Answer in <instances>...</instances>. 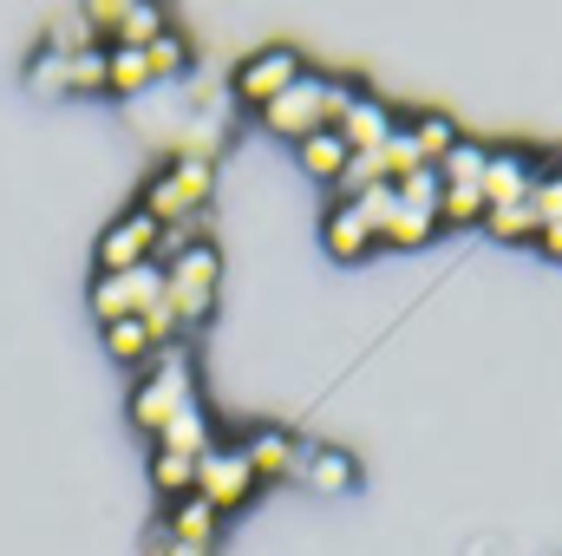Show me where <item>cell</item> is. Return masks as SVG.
I'll use <instances>...</instances> for the list:
<instances>
[{
	"instance_id": "cell-2",
	"label": "cell",
	"mask_w": 562,
	"mask_h": 556,
	"mask_svg": "<svg viewBox=\"0 0 562 556\" xmlns=\"http://www.w3.org/2000/svg\"><path fill=\"white\" fill-rule=\"evenodd\" d=\"M353 105H360V86H353V79H327V73H307L301 86H288L276 105L262 112V125H269L276 138L301 144V138H314V132H340Z\"/></svg>"
},
{
	"instance_id": "cell-13",
	"label": "cell",
	"mask_w": 562,
	"mask_h": 556,
	"mask_svg": "<svg viewBox=\"0 0 562 556\" xmlns=\"http://www.w3.org/2000/svg\"><path fill=\"white\" fill-rule=\"evenodd\" d=\"M301 485L321 491V498H347L360 485V458L347 445H307L301 452Z\"/></svg>"
},
{
	"instance_id": "cell-18",
	"label": "cell",
	"mask_w": 562,
	"mask_h": 556,
	"mask_svg": "<svg viewBox=\"0 0 562 556\" xmlns=\"http://www.w3.org/2000/svg\"><path fill=\"white\" fill-rule=\"evenodd\" d=\"M491 203H484V184H445L438 197V230H484Z\"/></svg>"
},
{
	"instance_id": "cell-9",
	"label": "cell",
	"mask_w": 562,
	"mask_h": 556,
	"mask_svg": "<svg viewBox=\"0 0 562 556\" xmlns=\"http://www.w3.org/2000/svg\"><path fill=\"white\" fill-rule=\"evenodd\" d=\"M196 491H203L216 511H236V504H249V498L262 491V478H256V465L243 458V445H216V452L196 465Z\"/></svg>"
},
{
	"instance_id": "cell-28",
	"label": "cell",
	"mask_w": 562,
	"mask_h": 556,
	"mask_svg": "<svg viewBox=\"0 0 562 556\" xmlns=\"http://www.w3.org/2000/svg\"><path fill=\"white\" fill-rule=\"evenodd\" d=\"M537 249H543V256H550V263H562V223H550V230H543V236H537Z\"/></svg>"
},
{
	"instance_id": "cell-10",
	"label": "cell",
	"mask_w": 562,
	"mask_h": 556,
	"mask_svg": "<svg viewBox=\"0 0 562 556\" xmlns=\"http://www.w3.org/2000/svg\"><path fill=\"white\" fill-rule=\"evenodd\" d=\"M537 177H543V164H537L530 151H517V144H491V170H484V203H491V210L530 203Z\"/></svg>"
},
{
	"instance_id": "cell-20",
	"label": "cell",
	"mask_w": 562,
	"mask_h": 556,
	"mask_svg": "<svg viewBox=\"0 0 562 556\" xmlns=\"http://www.w3.org/2000/svg\"><path fill=\"white\" fill-rule=\"evenodd\" d=\"M105 354H112L119 367H138V374H144L164 347H157V334H150L144 321H112V327H105Z\"/></svg>"
},
{
	"instance_id": "cell-23",
	"label": "cell",
	"mask_w": 562,
	"mask_h": 556,
	"mask_svg": "<svg viewBox=\"0 0 562 556\" xmlns=\"http://www.w3.org/2000/svg\"><path fill=\"white\" fill-rule=\"evenodd\" d=\"M484 236H497V243H537L543 223H537L530 203H510V210H491V216H484Z\"/></svg>"
},
{
	"instance_id": "cell-12",
	"label": "cell",
	"mask_w": 562,
	"mask_h": 556,
	"mask_svg": "<svg viewBox=\"0 0 562 556\" xmlns=\"http://www.w3.org/2000/svg\"><path fill=\"white\" fill-rule=\"evenodd\" d=\"M321 249H327L334 263H360V256L380 249V230L360 216V203H327V216H321Z\"/></svg>"
},
{
	"instance_id": "cell-11",
	"label": "cell",
	"mask_w": 562,
	"mask_h": 556,
	"mask_svg": "<svg viewBox=\"0 0 562 556\" xmlns=\"http://www.w3.org/2000/svg\"><path fill=\"white\" fill-rule=\"evenodd\" d=\"M236 445H243V458L256 465L262 485H276V478H301V452H307V445H301L288 425H249Z\"/></svg>"
},
{
	"instance_id": "cell-16",
	"label": "cell",
	"mask_w": 562,
	"mask_h": 556,
	"mask_svg": "<svg viewBox=\"0 0 562 556\" xmlns=\"http://www.w3.org/2000/svg\"><path fill=\"white\" fill-rule=\"evenodd\" d=\"M400 132V119L373 99V92H360V105L347 112V125H340V138L353 144V157H373V151H386V138Z\"/></svg>"
},
{
	"instance_id": "cell-3",
	"label": "cell",
	"mask_w": 562,
	"mask_h": 556,
	"mask_svg": "<svg viewBox=\"0 0 562 556\" xmlns=\"http://www.w3.org/2000/svg\"><path fill=\"white\" fill-rule=\"evenodd\" d=\"M210 190H216V164H210V151H177V157L144 184L138 210L150 216V223L177 230V223H190V216L210 210Z\"/></svg>"
},
{
	"instance_id": "cell-27",
	"label": "cell",
	"mask_w": 562,
	"mask_h": 556,
	"mask_svg": "<svg viewBox=\"0 0 562 556\" xmlns=\"http://www.w3.org/2000/svg\"><path fill=\"white\" fill-rule=\"evenodd\" d=\"M530 210H537V223H543V230L562 223V157H557V164H543V177H537V190H530Z\"/></svg>"
},
{
	"instance_id": "cell-21",
	"label": "cell",
	"mask_w": 562,
	"mask_h": 556,
	"mask_svg": "<svg viewBox=\"0 0 562 556\" xmlns=\"http://www.w3.org/2000/svg\"><path fill=\"white\" fill-rule=\"evenodd\" d=\"M26 92H40V99H72V59L53 53V46H40V53L26 59Z\"/></svg>"
},
{
	"instance_id": "cell-14",
	"label": "cell",
	"mask_w": 562,
	"mask_h": 556,
	"mask_svg": "<svg viewBox=\"0 0 562 556\" xmlns=\"http://www.w3.org/2000/svg\"><path fill=\"white\" fill-rule=\"evenodd\" d=\"M216 531H223V511L203 498V491H190V498H177L170 511H164V544H190V551H216Z\"/></svg>"
},
{
	"instance_id": "cell-7",
	"label": "cell",
	"mask_w": 562,
	"mask_h": 556,
	"mask_svg": "<svg viewBox=\"0 0 562 556\" xmlns=\"http://www.w3.org/2000/svg\"><path fill=\"white\" fill-rule=\"evenodd\" d=\"M157 301H164V263L132 269V276H92V314H99V327H112V321H144Z\"/></svg>"
},
{
	"instance_id": "cell-5",
	"label": "cell",
	"mask_w": 562,
	"mask_h": 556,
	"mask_svg": "<svg viewBox=\"0 0 562 556\" xmlns=\"http://www.w3.org/2000/svg\"><path fill=\"white\" fill-rule=\"evenodd\" d=\"M301 79H307L301 53L276 40V46H256V53H249V59L236 66V99H243L249 112H269L281 92H288V86H301Z\"/></svg>"
},
{
	"instance_id": "cell-25",
	"label": "cell",
	"mask_w": 562,
	"mask_h": 556,
	"mask_svg": "<svg viewBox=\"0 0 562 556\" xmlns=\"http://www.w3.org/2000/svg\"><path fill=\"white\" fill-rule=\"evenodd\" d=\"M157 73H150V53H112V99H132V92H150Z\"/></svg>"
},
{
	"instance_id": "cell-29",
	"label": "cell",
	"mask_w": 562,
	"mask_h": 556,
	"mask_svg": "<svg viewBox=\"0 0 562 556\" xmlns=\"http://www.w3.org/2000/svg\"><path fill=\"white\" fill-rule=\"evenodd\" d=\"M157 556H210V551H190V544H164Z\"/></svg>"
},
{
	"instance_id": "cell-4",
	"label": "cell",
	"mask_w": 562,
	"mask_h": 556,
	"mask_svg": "<svg viewBox=\"0 0 562 556\" xmlns=\"http://www.w3.org/2000/svg\"><path fill=\"white\" fill-rule=\"evenodd\" d=\"M216 288H223V256L216 249H183L164 263V301L177 314V327H203L210 308H216Z\"/></svg>"
},
{
	"instance_id": "cell-8",
	"label": "cell",
	"mask_w": 562,
	"mask_h": 556,
	"mask_svg": "<svg viewBox=\"0 0 562 556\" xmlns=\"http://www.w3.org/2000/svg\"><path fill=\"white\" fill-rule=\"evenodd\" d=\"M99 13V40L105 53H144L150 40L170 33V13L150 7V0H112V7H92Z\"/></svg>"
},
{
	"instance_id": "cell-24",
	"label": "cell",
	"mask_w": 562,
	"mask_h": 556,
	"mask_svg": "<svg viewBox=\"0 0 562 556\" xmlns=\"http://www.w3.org/2000/svg\"><path fill=\"white\" fill-rule=\"evenodd\" d=\"M380 164H386V177H393V184H406L413 170H431V164L419 157V138H413V125H406V119H400V132L386 138V151H380Z\"/></svg>"
},
{
	"instance_id": "cell-6",
	"label": "cell",
	"mask_w": 562,
	"mask_h": 556,
	"mask_svg": "<svg viewBox=\"0 0 562 556\" xmlns=\"http://www.w3.org/2000/svg\"><path fill=\"white\" fill-rule=\"evenodd\" d=\"M150 263H164V223H150L144 210H125L99 236V269L92 276H132V269H150Z\"/></svg>"
},
{
	"instance_id": "cell-19",
	"label": "cell",
	"mask_w": 562,
	"mask_h": 556,
	"mask_svg": "<svg viewBox=\"0 0 562 556\" xmlns=\"http://www.w3.org/2000/svg\"><path fill=\"white\" fill-rule=\"evenodd\" d=\"M196 465H203V458H183V452H170V445H150V485L164 491V504H177V498L196 491Z\"/></svg>"
},
{
	"instance_id": "cell-22",
	"label": "cell",
	"mask_w": 562,
	"mask_h": 556,
	"mask_svg": "<svg viewBox=\"0 0 562 556\" xmlns=\"http://www.w3.org/2000/svg\"><path fill=\"white\" fill-rule=\"evenodd\" d=\"M406 125H413V138H419V157L431 164V170H438V164H445V157L464 144V132H458L445 112H419V119H406Z\"/></svg>"
},
{
	"instance_id": "cell-17",
	"label": "cell",
	"mask_w": 562,
	"mask_h": 556,
	"mask_svg": "<svg viewBox=\"0 0 562 556\" xmlns=\"http://www.w3.org/2000/svg\"><path fill=\"white\" fill-rule=\"evenodd\" d=\"M294 157H301V170H307L314 184H340L347 164H353V144L340 138V132H314V138L294 144Z\"/></svg>"
},
{
	"instance_id": "cell-1",
	"label": "cell",
	"mask_w": 562,
	"mask_h": 556,
	"mask_svg": "<svg viewBox=\"0 0 562 556\" xmlns=\"http://www.w3.org/2000/svg\"><path fill=\"white\" fill-rule=\"evenodd\" d=\"M190 407H203V393H196V360H190V347L177 341V347H164L138 380H132V425L157 445V438L170 432V419L190 413Z\"/></svg>"
},
{
	"instance_id": "cell-26",
	"label": "cell",
	"mask_w": 562,
	"mask_h": 556,
	"mask_svg": "<svg viewBox=\"0 0 562 556\" xmlns=\"http://www.w3.org/2000/svg\"><path fill=\"white\" fill-rule=\"evenodd\" d=\"M144 53H150V73H157V86H164V79H177V73H183V66H190V40H183V33H177V26H170V33H164V40H150V46H144Z\"/></svg>"
},
{
	"instance_id": "cell-15",
	"label": "cell",
	"mask_w": 562,
	"mask_h": 556,
	"mask_svg": "<svg viewBox=\"0 0 562 556\" xmlns=\"http://www.w3.org/2000/svg\"><path fill=\"white\" fill-rule=\"evenodd\" d=\"M46 46L66 53V59L105 46V40H99V13H92V7H53V13H46Z\"/></svg>"
}]
</instances>
